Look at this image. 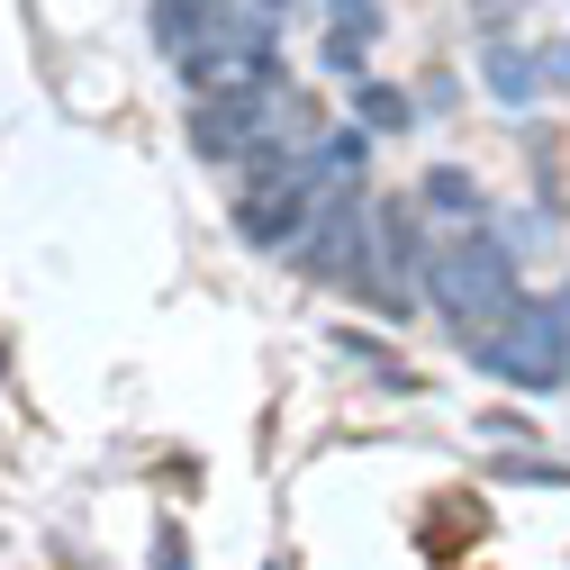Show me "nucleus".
Here are the masks:
<instances>
[{
  "instance_id": "obj_2",
  "label": "nucleus",
  "mask_w": 570,
  "mask_h": 570,
  "mask_svg": "<svg viewBox=\"0 0 570 570\" xmlns=\"http://www.w3.org/2000/svg\"><path fill=\"white\" fill-rule=\"evenodd\" d=\"M317 199H326V173L308 164V146L299 155H254L245 164V190H236V236L245 245H291Z\"/></svg>"
},
{
  "instance_id": "obj_8",
  "label": "nucleus",
  "mask_w": 570,
  "mask_h": 570,
  "mask_svg": "<svg viewBox=\"0 0 570 570\" xmlns=\"http://www.w3.org/2000/svg\"><path fill=\"white\" fill-rule=\"evenodd\" d=\"M181 561H190V543L181 534H155V570H181Z\"/></svg>"
},
{
  "instance_id": "obj_4",
  "label": "nucleus",
  "mask_w": 570,
  "mask_h": 570,
  "mask_svg": "<svg viewBox=\"0 0 570 570\" xmlns=\"http://www.w3.org/2000/svg\"><path fill=\"white\" fill-rule=\"evenodd\" d=\"M471 363H480V372H498V381H517V390H552V381H570L561 317H552V308H525L517 326H498L489 344H471Z\"/></svg>"
},
{
  "instance_id": "obj_7",
  "label": "nucleus",
  "mask_w": 570,
  "mask_h": 570,
  "mask_svg": "<svg viewBox=\"0 0 570 570\" xmlns=\"http://www.w3.org/2000/svg\"><path fill=\"white\" fill-rule=\"evenodd\" d=\"M363 118H372V127H407V100H399V91H363Z\"/></svg>"
},
{
  "instance_id": "obj_6",
  "label": "nucleus",
  "mask_w": 570,
  "mask_h": 570,
  "mask_svg": "<svg viewBox=\"0 0 570 570\" xmlns=\"http://www.w3.org/2000/svg\"><path fill=\"white\" fill-rule=\"evenodd\" d=\"M489 91L498 100H534V63L525 55H489Z\"/></svg>"
},
{
  "instance_id": "obj_3",
  "label": "nucleus",
  "mask_w": 570,
  "mask_h": 570,
  "mask_svg": "<svg viewBox=\"0 0 570 570\" xmlns=\"http://www.w3.org/2000/svg\"><path fill=\"white\" fill-rule=\"evenodd\" d=\"M291 245H299V272H308V281H344V291H363V254H372V199L326 190Z\"/></svg>"
},
{
  "instance_id": "obj_1",
  "label": "nucleus",
  "mask_w": 570,
  "mask_h": 570,
  "mask_svg": "<svg viewBox=\"0 0 570 570\" xmlns=\"http://www.w3.org/2000/svg\"><path fill=\"white\" fill-rule=\"evenodd\" d=\"M425 281H435V317L462 335V344H489L498 326L525 317V281H517V254L498 236H453L435 263H425Z\"/></svg>"
},
{
  "instance_id": "obj_5",
  "label": "nucleus",
  "mask_w": 570,
  "mask_h": 570,
  "mask_svg": "<svg viewBox=\"0 0 570 570\" xmlns=\"http://www.w3.org/2000/svg\"><path fill=\"white\" fill-rule=\"evenodd\" d=\"M416 199L435 208L444 227H462V236H480V181H471V173H453V164H435V173H425V190H416Z\"/></svg>"
}]
</instances>
